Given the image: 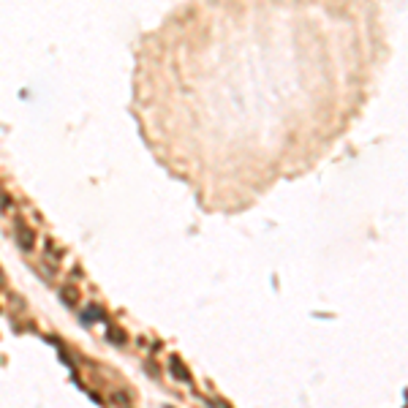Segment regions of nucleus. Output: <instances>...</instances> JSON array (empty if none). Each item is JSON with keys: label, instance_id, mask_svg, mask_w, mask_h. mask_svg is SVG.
<instances>
[{"label": "nucleus", "instance_id": "3", "mask_svg": "<svg viewBox=\"0 0 408 408\" xmlns=\"http://www.w3.org/2000/svg\"><path fill=\"white\" fill-rule=\"evenodd\" d=\"M79 321H82L84 326H93V324H98V321H106V310L101 305H84L82 313H79Z\"/></svg>", "mask_w": 408, "mask_h": 408}, {"label": "nucleus", "instance_id": "2", "mask_svg": "<svg viewBox=\"0 0 408 408\" xmlns=\"http://www.w3.org/2000/svg\"><path fill=\"white\" fill-rule=\"evenodd\" d=\"M14 237H16V245H19L22 253H33V250H35V231H33V228H30L25 221L16 223Z\"/></svg>", "mask_w": 408, "mask_h": 408}, {"label": "nucleus", "instance_id": "5", "mask_svg": "<svg viewBox=\"0 0 408 408\" xmlns=\"http://www.w3.org/2000/svg\"><path fill=\"white\" fill-rule=\"evenodd\" d=\"M60 302L65 305V308H76V305H79V291H76V286H63Z\"/></svg>", "mask_w": 408, "mask_h": 408}, {"label": "nucleus", "instance_id": "1", "mask_svg": "<svg viewBox=\"0 0 408 408\" xmlns=\"http://www.w3.org/2000/svg\"><path fill=\"white\" fill-rule=\"evenodd\" d=\"M63 256H65V250H63L60 245H55V242H49V240L44 242V256H41V261H44V270H47V277H52V275L57 272Z\"/></svg>", "mask_w": 408, "mask_h": 408}, {"label": "nucleus", "instance_id": "6", "mask_svg": "<svg viewBox=\"0 0 408 408\" xmlns=\"http://www.w3.org/2000/svg\"><path fill=\"white\" fill-rule=\"evenodd\" d=\"M106 340H109V343H114V346H125V332L123 329H120V326H109V329H106Z\"/></svg>", "mask_w": 408, "mask_h": 408}, {"label": "nucleus", "instance_id": "4", "mask_svg": "<svg viewBox=\"0 0 408 408\" xmlns=\"http://www.w3.org/2000/svg\"><path fill=\"white\" fill-rule=\"evenodd\" d=\"M169 370L177 375V381H185V384L191 381V370L185 367V362H182L180 357H172V359H169Z\"/></svg>", "mask_w": 408, "mask_h": 408}, {"label": "nucleus", "instance_id": "7", "mask_svg": "<svg viewBox=\"0 0 408 408\" xmlns=\"http://www.w3.org/2000/svg\"><path fill=\"white\" fill-rule=\"evenodd\" d=\"M0 210H11V199H8L3 191H0Z\"/></svg>", "mask_w": 408, "mask_h": 408}, {"label": "nucleus", "instance_id": "8", "mask_svg": "<svg viewBox=\"0 0 408 408\" xmlns=\"http://www.w3.org/2000/svg\"><path fill=\"white\" fill-rule=\"evenodd\" d=\"M0 277H3V272H0Z\"/></svg>", "mask_w": 408, "mask_h": 408}]
</instances>
